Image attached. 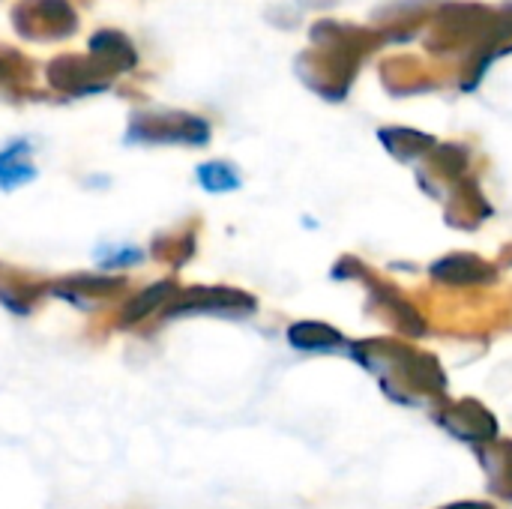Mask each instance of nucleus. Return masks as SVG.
<instances>
[{"label": "nucleus", "instance_id": "f257e3e1", "mask_svg": "<svg viewBox=\"0 0 512 509\" xmlns=\"http://www.w3.org/2000/svg\"><path fill=\"white\" fill-rule=\"evenodd\" d=\"M348 354L369 372H375L381 378L384 393L396 402V405H426L429 396H444L447 393V375L441 372V366L408 348V345H393L396 360L390 363L381 354L378 342H351Z\"/></svg>", "mask_w": 512, "mask_h": 509}, {"label": "nucleus", "instance_id": "f03ea898", "mask_svg": "<svg viewBox=\"0 0 512 509\" xmlns=\"http://www.w3.org/2000/svg\"><path fill=\"white\" fill-rule=\"evenodd\" d=\"M129 141L147 144H207L210 126L189 114H147L129 129Z\"/></svg>", "mask_w": 512, "mask_h": 509}, {"label": "nucleus", "instance_id": "7ed1b4c3", "mask_svg": "<svg viewBox=\"0 0 512 509\" xmlns=\"http://www.w3.org/2000/svg\"><path fill=\"white\" fill-rule=\"evenodd\" d=\"M435 420L441 429H447L453 438L471 444L474 450L498 441V420L492 417V411H486L474 399H462V402L447 405L444 414H435Z\"/></svg>", "mask_w": 512, "mask_h": 509}, {"label": "nucleus", "instance_id": "20e7f679", "mask_svg": "<svg viewBox=\"0 0 512 509\" xmlns=\"http://www.w3.org/2000/svg\"><path fill=\"white\" fill-rule=\"evenodd\" d=\"M45 9H36L33 0L15 9V24L30 36H66L75 30V15L63 0H42Z\"/></svg>", "mask_w": 512, "mask_h": 509}, {"label": "nucleus", "instance_id": "39448f33", "mask_svg": "<svg viewBox=\"0 0 512 509\" xmlns=\"http://www.w3.org/2000/svg\"><path fill=\"white\" fill-rule=\"evenodd\" d=\"M258 309V303L240 291H231V288H216V291H192V294H183L171 309L168 315L177 318L183 312H222V315H252Z\"/></svg>", "mask_w": 512, "mask_h": 509}, {"label": "nucleus", "instance_id": "423d86ee", "mask_svg": "<svg viewBox=\"0 0 512 509\" xmlns=\"http://www.w3.org/2000/svg\"><path fill=\"white\" fill-rule=\"evenodd\" d=\"M435 282L453 285V288H477V285H492L498 279L495 264L477 258V255H447L429 267Z\"/></svg>", "mask_w": 512, "mask_h": 509}, {"label": "nucleus", "instance_id": "0eeeda50", "mask_svg": "<svg viewBox=\"0 0 512 509\" xmlns=\"http://www.w3.org/2000/svg\"><path fill=\"white\" fill-rule=\"evenodd\" d=\"M477 456L486 468L489 489L512 504V441H495V444L477 447Z\"/></svg>", "mask_w": 512, "mask_h": 509}, {"label": "nucleus", "instance_id": "6e6552de", "mask_svg": "<svg viewBox=\"0 0 512 509\" xmlns=\"http://www.w3.org/2000/svg\"><path fill=\"white\" fill-rule=\"evenodd\" d=\"M288 342L300 351H348L351 342L330 324H321V321H303V324H294L288 330Z\"/></svg>", "mask_w": 512, "mask_h": 509}, {"label": "nucleus", "instance_id": "1a4fd4ad", "mask_svg": "<svg viewBox=\"0 0 512 509\" xmlns=\"http://www.w3.org/2000/svg\"><path fill=\"white\" fill-rule=\"evenodd\" d=\"M36 177V168L30 162V144L27 141H12L9 147L0 150V189L12 192Z\"/></svg>", "mask_w": 512, "mask_h": 509}, {"label": "nucleus", "instance_id": "9d476101", "mask_svg": "<svg viewBox=\"0 0 512 509\" xmlns=\"http://www.w3.org/2000/svg\"><path fill=\"white\" fill-rule=\"evenodd\" d=\"M378 135H381L384 147H387L396 159H402V162L420 159V156H426L429 150L438 147L432 135L414 132V129H381Z\"/></svg>", "mask_w": 512, "mask_h": 509}, {"label": "nucleus", "instance_id": "9b49d317", "mask_svg": "<svg viewBox=\"0 0 512 509\" xmlns=\"http://www.w3.org/2000/svg\"><path fill=\"white\" fill-rule=\"evenodd\" d=\"M90 51L96 54V63L105 69H129L135 66V51L129 48V42L120 33L102 30L90 39Z\"/></svg>", "mask_w": 512, "mask_h": 509}, {"label": "nucleus", "instance_id": "f8f14e48", "mask_svg": "<svg viewBox=\"0 0 512 509\" xmlns=\"http://www.w3.org/2000/svg\"><path fill=\"white\" fill-rule=\"evenodd\" d=\"M198 183L213 195L234 192V189L243 186V180H240V174H237V168L231 162H204L198 168Z\"/></svg>", "mask_w": 512, "mask_h": 509}, {"label": "nucleus", "instance_id": "ddd939ff", "mask_svg": "<svg viewBox=\"0 0 512 509\" xmlns=\"http://www.w3.org/2000/svg\"><path fill=\"white\" fill-rule=\"evenodd\" d=\"M171 294V285L168 282H159L156 288H150V291H144L141 297H135L129 306H126V318H123V324H135V321H141L144 315H150L165 297Z\"/></svg>", "mask_w": 512, "mask_h": 509}, {"label": "nucleus", "instance_id": "4468645a", "mask_svg": "<svg viewBox=\"0 0 512 509\" xmlns=\"http://www.w3.org/2000/svg\"><path fill=\"white\" fill-rule=\"evenodd\" d=\"M144 258V249L135 246H123V249H102L99 252V264L102 270H117V267H132Z\"/></svg>", "mask_w": 512, "mask_h": 509}]
</instances>
